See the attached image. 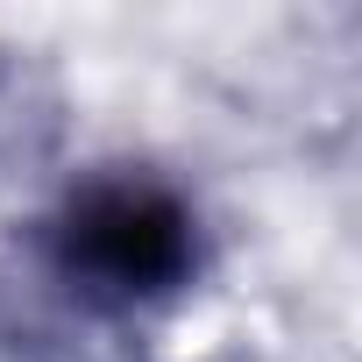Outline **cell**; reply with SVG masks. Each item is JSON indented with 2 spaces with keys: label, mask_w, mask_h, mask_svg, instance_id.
I'll use <instances>...</instances> for the list:
<instances>
[{
  "label": "cell",
  "mask_w": 362,
  "mask_h": 362,
  "mask_svg": "<svg viewBox=\"0 0 362 362\" xmlns=\"http://www.w3.org/2000/svg\"><path fill=\"white\" fill-rule=\"evenodd\" d=\"M43 277L107 334L135 341V320L177 305L206 270V221L142 163H100L22 235Z\"/></svg>",
  "instance_id": "obj_1"
},
{
  "label": "cell",
  "mask_w": 362,
  "mask_h": 362,
  "mask_svg": "<svg viewBox=\"0 0 362 362\" xmlns=\"http://www.w3.org/2000/svg\"><path fill=\"white\" fill-rule=\"evenodd\" d=\"M0 362H128V341L93 327L15 235L0 242Z\"/></svg>",
  "instance_id": "obj_2"
},
{
  "label": "cell",
  "mask_w": 362,
  "mask_h": 362,
  "mask_svg": "<svg viewBox=\"0 0 362 362\" xmlns=\"http://www.w3.org/2000/svg\"><path fill=\"white\" fill-rule=\"evenodd\" d=\"M64 128V100L43 64L0 50V163H36Z\"/></svg>",
  "instance_id": "obj_3"
}]
</instances>
